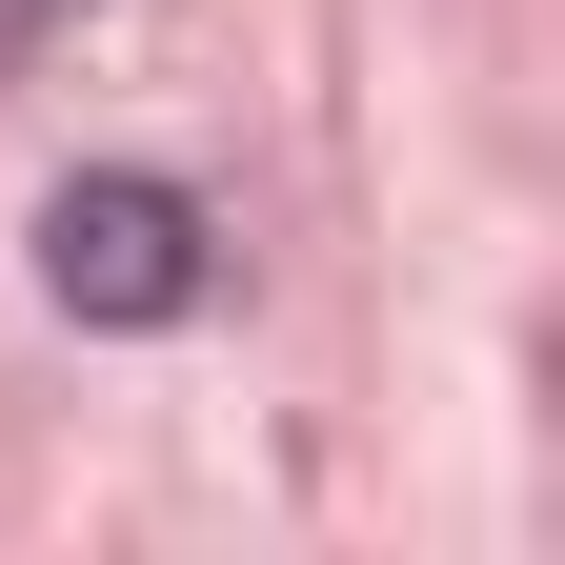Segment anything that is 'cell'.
<instances>
[{"instance_id": "obj_1", "label": "cell", "mask_w": 565, "mask_h": 565, "mask_svg": "<svg viewBox=\"0 0 565 565\" xmlns=\"http://www.w3.org/2000/svg\"><path fill=\"white\" fill-rule=\"evenodd\" d=\"M41 303H61V323H182V303H202V202L141 182V162L61 182V202H41Z\"/></svg>"}]
</instances>
